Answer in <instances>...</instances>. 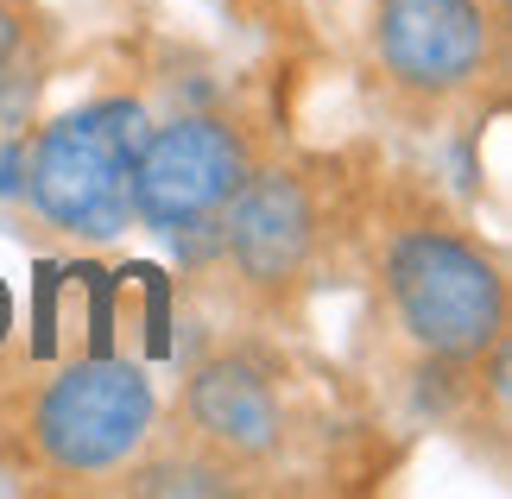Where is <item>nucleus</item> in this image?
I'll return each mask as SVG.
<instances>
[{
	"mask_svg": "<svg viewBox=\"0 0 512 499\" xmlns=\"http://www.w3.org/2000/svg\"><path fill=\"white\" fill-rule=\"evenodd\" d=\"M152 424H159L152 379L108 354L38 373L0 411L7 455L45 481H89V474L127 468L152 443Z\"/></svg>",
	"mask_w": 512,
	"mask_h": 499,
	"instance_id": "1",
	"label": "nucleus"
},
{
	"mask_svg": "<svg viewBox=\"0 0 512 499\" xmlns=\"http://www.w3.org/2000/svg\"><path fill=\"white\" fill-rule=\"evenodd\" d=\"M386 304L424 361L475 367L506 335V278L462 228L418 222L386 241Z\"/></svg>",
	"mask_w": 512,
	"mask_h": 499,
	"instance_id": "2",
	"label": "nucleus"
},
{
	"mask_svg": "<svg viewBox=\"0 0 512 499\" xmlns=\"http://www.w3.org/2000/svg\"><path fill=\"white\" fill-rule=\"evenodd\" d=\"M146 121L133 102H89L51 121L32 146L26 196L51 228L108 241L133 215V158H140Z\"/></svg>",
	"mask_w": 512,
	"mask_h": 499,
	"instance_id": "3",
	"label": "nucleus"
},
{
	"mask_svg": "<svg viewBox=\"0 0 512 499\" xmlns=\"http://www.w3.org/2000/svg\"><path fill=\"white\" fill-rule=\"evenodd\" d=\"M380 76L411 102H456L494 70L500 19L487 0H373Z\"/></svg>",
	"mask_w": 512,
	"mask_h": 499,
	"instance_id": "4",
	"label": "nucleus"
},
{
	"mask_svg": "<svg viewBox=\"0 0 512 499\" xmlns=\"http://www.w3.org/2000/svg\"><path fill=\"white\" fill-rule=\"evenodd\" d=\"M247 171L253 146L241 127L209 121V114L159 127L140 139V158H133V215L159 234H190L228 209Z\"/></svg>",
	"mask_w": 512,
	"mask_h": 499,
	"instance_id": "5",
	"label": "nucleus"
},
{
	"mask_svg": "<svg viewBox=\"0 0 512 499\" xmlns=\"http://www.w3.org/2000/svg\"><path fill=\"white\" fill-rule=\"evenodd\" d=\"M228 266L253 297H279L304 278L317 253V196L298 171H247V184L222 209Z\"/></svg>",
	"mask_w": 512,
	"mask_h": 499,
	"instance_id": "6",
	"label": "nucleus"
},
{
	"mask_svg": "<svg viewBox=\"0 0 512 499\" xmlns=\"http://www.w3.org/2000/svg\"><path fill=\"white\" fill-rule=\"evenodd\" d=\"M184 424L190 443L209 449L215 462L241 468L279 449V392L253 361H209L184 386Z\"/></svg>",
	"mask_w": 512,
	"mask_h": 499,
	"instance_id": "7",
	"label": "nucleus"
},
{
	"mask_svg": "<svg viewBox=\"0 0 512 499\" xmlns=\"http://www.w3.org/2000/svg\"><path fill=\"white\" fill-rule=\"evenodd\" d=\"M140 493H228L234 487V468L215 462L209 449H196V462H152L140 468Z\"/></svg>",
	"mask_w": 512,
	"mask_h": 499,
	"instance_id": "8",
	"label": "nucleus"
},
{
	"mask_svg": "<svg viewBox=\"0 0 512 499\" xmlns=\"http://www.w3.org/2000/svg\"><path fill=\"white\" fill-rule=\"evenodd\" d=\"M26 38H32V7L26 0H0V76L26 57Z\"/></svg>",
	"mask_w": 512,
	"mask_h": 499,
	"instance_id": "9",
	"label": "nucleus"
},
{
	"mask_svg": "<svg viewBox=\"0 0 512 499\" xmlns=\"http://www.w3.org/2000/svg\"><path fill=\"white\" fill-rule=\"evenodd\" d=\"M7 329H13V291L0 285V342H7Z\"/></svg>",
	"mask_w": 512,
	"mask_h": 499,
	"instance_id": "10",
	"label": "nucleus"
}]
</instances>
